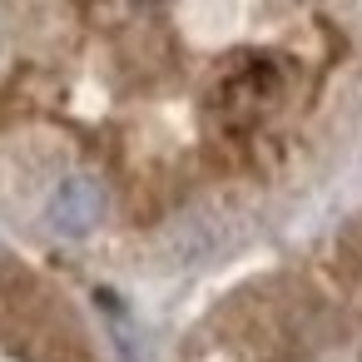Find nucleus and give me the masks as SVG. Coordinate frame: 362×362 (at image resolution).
Here are the masks:
<instances>
[{
	"mask_svg": "<svg viewBox=\"0 0 362 362\" xmlns=\"http://www.w3.org/2000/svg\"><path fill=\"white\" fill-rule=\"evenodd\" d=\"M218 228H214V218H189L179 233H174V243H169V258L179 263V268H194V263H204V258H214L218 253Z\"/></svg>",
	"mask_w": 362,
	"mask_h": 362,
	"instance_id": "f03ea898",
	"label": "nucleus"
},
{
	"mask_svg": "<svg viewBox=\"0 0 362 362\" xmlns=\"http://www.w3.org/2000/svg\"><path fill=\"white\" fill-rule=\"evenodd\" d=\"M95 308L110 317V332H115V347H119V357L124 362H144V342H139V327H134V317H129V308L115 298V293H95Z\"/></svg>",
	"mask_w": 362,
	"mask_h": 362,
	"instance_id": "7ed1b4c3",
	"label": "nucleus"
},
{
	"mask_svg": "<svg viewBox=\"0 0 362 362\" xmlns=\"http://www.w3.org/2000/svg\"><path fill=\"white\" fill-rule=\"evenodd\" d=\"M105 209H110V199H105L100 179H90V174H70V179H60V189L50 194L45 218H50V228H55L60 238H85V233L100 228Z\"/></svg>",
	"mask_w": 362,
	"mask_h": 362,
	"instance_id": "f257e3e1",
	"label": "nucleus"
}]
</instances>
